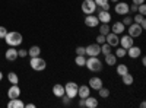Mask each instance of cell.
Segmentation results:
<instances>
[{
	"mask_svg": "<svg viewBox=\"0 0 146 108\" xmlns=\"http://www.w3.org/2000/svg\"><path fill=\"white\" fill-rule=\"evenodd\" d=\"M3 40L6 41V44H7L9 47H18V45L22 44L23 37H22V34L18 32V31H10V32L6 34V37H5Z\"/></svg>",
	"mask_w": 146,
	"mask_h": 108,
	"instance_id": "obj_1",
	"label": "cell"
},
{
	"mask_svg": "<svg viewBox=\"0 0 146 108\" xmlns=\"http://www.w3.org/2000/svg\"><path fill=\"white\" fill-rule=\"evenodd\" d=\"M85 67L91 72H101L102 70V62L98 57H88L86 63H85Z\"/></svg>",
	"mask_w": 146,
	"mask_h": 108,
	"instance_id": "obj_2",
	"label": "cell"
},
{
	"mask_svg": "<svg viewBox=\"0 0 146 108\" xmlns=\"http://www.w3.org/2000/svg\"><path fill=\"white\" fill-rule=\"evenodd\" d=\"M78 88H79V85H78L76 82H73V80L67 82L66 85H64V95H66L67 98H70V99L76 98L78 97Z\"/></svg>",
	"mask_w": 146,
	"mask_h": 108,
	"instance_id": "obj_3",
	"label": "cell"
},
{
	"mask_svg": "<svg viewBox=\"0 0 146 108\" xmlns=\"http://www.w3.org/2000/svg\"><path fill=\"white\" fill-rule=\"evenodd\" d=\"M29 66H31V69L35 70V72H42V70H45V67H47V62H45L44 58H41L40 56H38V57H31Z\"/></svg>",
	"mask_w": 146,
	"mask_h": 108,
	"instance_id": "obj_4",
	"label": "cell"
},
{
	"mask_svg": "<svg viewBox=\"0 0 146 108\" xmlns=\"http://www.w3.org/2000/svg\"><path fill=\"white\" fill-rule=\"evenodd\" d=\"M80 9L85 15H92L96 10V5H95L94 0H83L82 5H80Z\"/></svg>",
	"mask_w": 146,
	"mask_h": 108,
	"instance_id": "obj_5",
	"label": "cell"
},
{
	"mask_svg": "<svg viewBox=\"0 0 146 108\" xmlns=\"http://www.w3.org/2000/svg\"><path fill=\"white\" fill-rule=\"evenodd\" d=\"M114 12L117 15H120V16H126V15H129V3L127 2H117L115 3V6H114Z\"/></svg>",
	"mask_w": 146,
	"mask_h": 108,
	"instance_id": "obj_6",
	"label": "cell"
},
{
	"mask_svg": "<svg viewBox=\"0 0 146 108\" xmlns=\"http://www.w3.org/2000/svg\"><path fill=\"white\" fill-rule=\"evenodd\" d=\"M85 51H86L88 57H98L101 54V45L100 44H89L88 47H85Z\"/></svg>",
	"mask_w": 146,
	"mask_h": 108,
	"instance_id": "obj_7",
	"label": "cell"
},
{
	"mask_svg": "<svg viewBox=\"0 0 146 108\" xmlns=\"http://www.w3.org/2000/svg\"><path fill=\"white\" fill-rule=\"evenodd\" d=\"M127 32H129V35L131 38H137V37H140L142 35V32H143V29L140 28V25L139 23H130V25L127 27Z\"/></svg>",
	"mask_w": 146,
	"mask_h": 108,
	"instance_id": "obj_8",
	"label": "cell"
},
{
	"mask_svg": "<svg viewBox=\"0 0 146 108\" xmlns=\"http://www.w3.org/2000/svg\"><path fill=\"white\" fill-rule=\"evenodd\" d=\"M118 45L123 47L124 50H127V48H130L131 45H135V40H133L129 34L127 35H123V37L120 38V41H118Z\"/></svg>",
	"mask_w": 146,
	"mask_h": 108,
	"instance_id": "obj_9",
	"label": "cell"
},
{
	"mask_svg": "<svg viewBox=\"0 0 146 108\" xmlns=\"http://www.w3.org/2000/svg\"><path fill=\"white\" fill-rule=\"evenodd\" d=\"M85 25H86L88 28H96V27H98L100 25V21H98V18H96L94 13L92 15H86V16H85Z\"/></svg>",
	"mask_w": 146,
	"mask_h": 108,
	"instance_id": "obj_10",
	"label": "cell"
},
{
	"mask_svg": "<svg viewBox=\"0 0 146 108\" xmlns=\"http://www.w3.org/2000/svg\"><path fill=\"white\" fill-rule=\"evenodd\" d=\"M88 86H89L91 89H94V91H98L100 88H102V86H104L102 79H101V78H98V76H92V78L89 79Z\"/></svg>",
	"mask_w": 146,
	"mask_h": 108,
	"instance_id": "obj_11",
	"label": "cell"
},
{
	"mask_svg": "<svg viewBox=\"0 0 146 108\" xmlns=\"http://www.w3.org/2000/svg\"><path fill=\"white\" fill-rule=\"evenodd\" d=\"M118 41H120V37H118L117 34H114V32H110V34L105 35V42H107L108 45L117 47V45H118Z\"/></svg>",
	"mask_w": 146,
	"mask_h": 108,
	"instance_id": "obj_12",
	"label": "cell"
},
{
	"mask_svg": "<svg viewBox=\"0 0 146 108\" xmlns=\"http://www.w3.org/2000/svg\"><path fill=\"white\" fill-rule=\"evenodd\" d=\"M96 18H98L100 23H110V22H111V15H110V10H101V9H100Z\"/></svg>",
	"mask_w": 146,
	"mask_h": 108,
	"instance_id": "obj_13",
	"label": "cell"
},
{
	"mask_svg": "<svg viewBox=\"0 0 146 108\" xmlns=\"http://www.w3.org/2000/svg\"><path fill=\"white\" fill-rule=\"evenodd\" d=\"M7 97H9V99H13V98H19L21 97V88L18 86V83L12 85L7 89Z\"/></svg>",
	"mask_w": 146,
	"mask_h": 108,
	"instance_id": "obj_14",
	"label": "cell"
},
{
	"mask_svg": "<svg viewBox=\"0 0 146 108\" xmlns=\"http://www.w3.org/2000/svg\"><path fill=\"white\" fill-rule=\"evenodd\" d=\"M5 57H6L7 62H15V60L19 57L18 56V50L15 48V47H9V48L6 50V53H5Z\"/></svg>",
	"mask_w": 146,
	"mask_h": 108,
	"instance_id": "obj_15",
	"label": "cell"
},
{
	"mask_svg": "<svg viewBox=\"0 0 146 108\" xmlns=\"http://www.w3.org/2000/svg\"><path fill=\"white\" fill-rule=\"evenodd\" d=\"M130 58H137L142 56V48L140 47H136V45H131L130 48H127V53H126Z\"/></svg>",
	"mask_w": 146,
	"mask_h": 108,
	"instance_id": "obj_16",
	"label": "cell"
},
{
	"mask_svg": "<svg viewBox=\"0 0 146 108\" xmlns=\"http://www.w3.org/2000/svg\"><path fill=\"white\" fill-rule=\"evenodd\" d=\"M111 32H114V34H117V35H120V34H124L126 32V25L123 22H114L113 23V27H111Z\"/></svg>",
	"mask_w": 146,
	"mask_h": 108,
	"instance_id": "obj_17",
	"label": "cell"
},
{
	"mask_svg": "<svg viewBox=\"0 0 146 108\" xmlns=\"http://www.w3.org/2000/svg\"><path fill=\"white\" fill-rule=\"evenodd\" d=\"M91 95V88L88 86V85H80L79 88H78V97L79 98H86V97H89Z\"/></svg>",
	"mask_w": 146,
	"mask_h": 108,
	"instance_id": "obj_18",
	"label": "cell"
},
{
	"mask_svg": "<svg viewBox=\"0 0 146 108\" xmlns=\"http://www.w3.org/2000/svg\"><path fill=\"white\" fill-rule=\"evenodd\" d=\"M53 95L56 98H62L64 95V85H62V83H56V85L53 86Z\"/></svg>",
	"mask_w": 146,
	"mask_h": 108,
	"instance_id": "obj_19",
	"label": "cell"
},
{
	"mask_svg": "<svg viewBox=\"0 0 146 108\" xmlns=\"http://www.w3.org/2000/svg\"><path fill=\"white\" fill-rule=\"evenodd\" d=\"M98 99H96L95 97H91V95H89V97H86V98H85V108H96V107H98Z\"/></svg>",
	"mask_w": 146,
	"mask_h": 108,
	"instance_id": "obj_20",
	"label": "cell"
},
{
	"mask_svg": "<svg viewBox=\"0 0 146 108\" xmlns=\"http://www.w3.org/2000/svg\"><path fill=\"white\" fill-rule=\"evenodd\" d=\"M25 104L22 102L21 98H13V99H9L7 102V108H23Z\"/></svg>",
	"mask_w": 146,
	"mask_h": 108,
	"instance_id": "obj_21",
	"label": "cell"
},
{
	"mask_svg": "<svg viewBox=\"0 0 146 108\" xmlns=\"http://www.w3.org/2000/svg\"><path fill=\"white\" fill-rule=\"evenodd\" d=\"M104 63H105L107 66H114V64H117V57H115V54H114V53L107 54L105 58H104Z\"/></svg>",
	"mask_w": 146,
	"mask_h": 108,
	"instance_id": "obj_22",
	"label": "cell"
},
{
	"mask_svg": "<svg viewBox=\"0 0 146 108\" xmlns=\"http://www.w3.org/2000/svg\"><path fill=\"white\" fill-rule=\"evenodd\" d=\"M115 72H117L118 76H123V75H126L127 72H129V66L126 63H120V64L115 66Z\"/></svg>",
	"mask_w": 146,
	"mask_h": 108,
	"instance_id": "obj_23",
	"label": "cell"
},
{
	"mask_svg": "<svg viewBox=\"0 0 146 108\" xmlns=\"http://www.w3.org/2000/svg\"><path fill=\"white\" fill-rule=\"evenodd\" d=\"M120 78H121V82H123L126 86H130V85H133V82H135V78H133V75H130L129 72H127L126 75L120 76Z\"/></svg>",
	"mask_w": 146,
	"mask_h": 108,
	"instance_id": "obj_24",
	"label": "cell"
},
{
	"mask_svg": "<svg viewBox=\"0 0 146 108\" xmlns=\"http://www.w3.org/2000/svg\"><path fill=\"white\" fill-rule=\"evenodd\" d=\"M40 54H41V48L38 45H32L31 48L28 50V56L29 57H38Z\"/></svg>",
	"mask_w": 146,
	"mask_h": 108,
	"instance_id": "obj_25",
	"label": "cell"
},
{
	"mask_svg": "<svg viewBox=\"0 0 146 108\" xmlns=\"http://www.w3.org/2000/svg\"><path fill=\"white\" fill-rule=\"evenodd\" d=\"M7 80L12 83V85H15V83H19V76L15 73V72H9L7 73Z\"/></svg>",
	"mask_w": 146,
	"mask_h": 108,
	"instance_id": "obj_26",
	"label": "cell"
},
{
	"mask_svg": "<svg viewBox=\"0 0 146 108\" xmlns=\"http://www.w3.org/2000/svg\"><path fill=\"white\" fill-rule=\"evenodd\" d=\"M98 27H100V34L101 35H107V34L111 32V27H110L108 23H101V25H98Z\"/></svg>",
	"mask_w": 146,
	"mask_h": 108,
	"instance_id": "obj_27",
	"label": "cell"
},
{
	"mask_svg": "<svg viewBox=\"0 0 146 108\" xmlns=\"http://www.w3.org/2000/svg\"><path fill=\"white\" fill-rule=\"evenodd\" d=\"M85 63H86V57H85V56H76V58H75V64L76 66L83 67Z\"/></svg>",
	"mask_w": 146,
	"mask_h": 108,
	"instance_id": "obj_28",
	"label": "cell"
},
{
	"mask_svg": "<svg viewBox=\"0 0 146 108\" xmlns=\"http://www.w3.org/2000/svg\"><path fill=\"white\" fill-rule=\"evenodd\" d=\"M111 48H113V47H111V45H108L107 42L101 44V54L107 56V54H110V53H113V51H111Z\"/></svg>",
	"mask_w": 146,
	"mask_h": 108,
	"instance_id": "obj_29",
	"label": "cell"
},
{
	"mask_svg": "<svg viewBox=\"0 0 146 108\" xmlns=\"http://www.w3.org/2000/svg\"><path fill=\"white\" fill-rule=\"evenodd\" d=\"M98 95H100V98H108L110 97V89L102 86V88L98 89Z\"/></svg>",
	"mask_w": 146,
	"mask_h": 108,
	"instance_id": "obj_30",
	"label": "cell"
},
{
	"mask_svg": "<svg viewBox=\"0 0 146 108\" xmlns=\"http://www.w3.org/2000/svg\"><path fill=\"white\" fill-rule=\"evenodd\" d=\"M126 53H127V50H124L123 47H118V48L114 51V54H115L117 58H123V57L126 56Z\"/></svg>",
	"mask_w": 146,
	"mask_h": 108,
	"instance_id": "obj_31",
	"label": "cell"
},
{
	"mask_svg": "<svg viewBox=\"0 0 146 108\" xmlns=\"http://www.w3.org/2000/svg\"><path fill=\"white\" fill-rule=\"evenodd\" d=\"M76 56H86V51H85V47H82V45L76 47Z\"/></svg>",
	"mask_w": 146,
	"mask_h": 108,
	"instance_id": "obj_32",
	"label": "cell"
},
{
	"mask_svg": "<svg viewBox=\"0 0 146 108\" xmlns=\"http://www.w3.org/2000/svg\"><path fill=\"white\" fill-rule=\"evenodd\" d=\"M143 19H145V16L140 15V13H136L135 16H133V22H135V23H140Z\"/></svg>",
	"mask_w": 146,
	"mask_h": 108,
	"instance_id": "obj_33",
	"label": "cell"
},
{
	"mask_svg": "<svg viewBox=\"0 0 146 108\" xmlns=\"http://www.w3.org/2000/svg\"><path fill=\"white\" fill-rule=\"evenodd\" d=\"M121 22H123L126 27H129L130 23H133V18H131V16H127V15H126V16H124V19L121 21Z\"/></svg>",
	"mask_w": 146,
	"mask_h": 108,
	"instance_id": "obj_34",
	"label": "cell"
},
{
	"mask_svg": "<svg viewBox=\"0 0 146 108\" xmlns=\"http://www.w3.org/2000/svg\"><path fill=\"white\" fill-rule=\"evenodd\" d=\"M137 12H139L140 15H143V16H145V15H146V6H145L143 3H142V5H139V6H137Z\"/></svg>",
	"mask_w": 146,
	"mask_h": 108,
	"instance_id": "obj_35",
	"label": "cell"
},
{
	"mask_svg": "<svg viewBox=\"0 0 146 108\" xmlns=\"http://www.w3.org/2000/svg\"><path fill=\"white\" fill-rule=\"evenodd\" d=\"M18 56H19L21 58L27 57V56H28V50H25V48H21V50H18Z\"/></svg>",
	"mask_w": 146,
	"mask_h": 108,
	"instance_id": "obj_36",
	"label": "cell"
},
{
	"mask_svg": "<svg viewBox=\"0 0 146 108\" xmlns=\"http://www.w3.org/2000/svg\"><path fill=\"white\" fill-rule=\"evenodd\" d=\"M6 34H7V28L0 27V40H3V38L6 37Z\"/></svg>",
	"mask_w": 146,
	"mask_h": 108,
	"instance_id": "obj_37",
	"label": "cell"
},
{
	"mask_svg": "<svg viewBox=\"0 0 146 108\" xmlns=\"http://www.w3.org/2000/svg\"><path fill=\"white\" fill-rule=\"evenodd\" d=\"M104 42H105V35H101V34H100L98 37H96V44L101 45V44H104Z\"/></svg>",
	"mask_w": 146,
	"mask_h": 108,
	"instance_id": "obj_38",
	"label": "cell"
},
{
	"mask_svg": "<svg viewBox=\"0 0 146 108\" xmlns=\"http://www.w3.org/2000/svg\"><path fill=\"white\" fill-rule=\"evenodd\" d=\"M95 2V5H96V7H101L102 5H105V3H108V0H94Z\"/></svg>",
	"mask_w": 146,
	"mask_h": 108,
	"instance_id": "obj_39",
	"label": "cell"
},
{
	"mask_svg": "<svg viewBox=\"0 0 146 108\" xmlns=\"http://www.w3.org/2000/svg\"><path fill=\"white\" fill-rule=\"evenodd\" d=\"M129 10L133 12V13H137V5H131V6H129Z\"/></svg>",
	"mask_w": 146,
	"mask_h": 108,
	"instance_id": "obj_40",
	"label": "cell"
},
{
	"mask_svg": "<svg viewBox=\"0 0 146 108\" xmlns=\"http://www.w3.org/2000/svg\"><path fill=\"white\" fill-rule=\"evenodd\" d=\"M62 99H63V104H64V105H67V104L72 101L70 98H67V97H66V95H63V97H62Z\"/></svg>",
	"mask_w": 146,
	"mask_h": 108,
	"instance_id": "obj_41",
	"label": "cell"
},
{
	"mask_svg": "<svg viewBox=\"0 0 146 108\" xmlns=\"http://www.w3.org/2000/svg\"><path fill=\"white\" fill-rule=\"evenodd\" d=\"M131 3H133V5H137V6H139V5L145 3V0H131Z\"/></svg>",
	"mask_w": 146,
	"mask_h": 108,
	"instance_id": "obj_42",
	"label": "cell"
},
{
	"mask_svg": "<svg viewBox=\"0 0 146 108\" xmlns=\"http://www.w3.org/2000/svg\"><path fill=\"white\" fill-rule=\"evenodd\" d=\"M100 9H101V10H110V3H105V5H102Z\"/></svg>",
	"mask_w": 146,
	"mask_h": 108,
	"instance_id": "obj_43",
	"label": "cell"
},
{
	"mask_svg": "<svg viewBox=\"0 0 146 108\" xmlns=\"http://www.w3.org/2000/svg\"><path fill=\"white\" fill-rule=\"evenodd\" d=\"M79 107H82V108L85 107V99H83V98H80V101H79Z\"/></svg>",
	"mask_w": 146,
	"mask_h": 108,
	"instance_id": "obj_44",
	"label": "cell"
},
{
	"mask_svg": "<svg viewBox=\"0 0 146 108\" xmlns=\"http://www.w3.org/2000/svg\"><path fill=\"white\" fill-rule=\"evenodd\" d=\"M25 107H27V108H35V104H32V102H31V104H27Z\"/></svg>",
	"mask_w": 146,
	"mask_h": 108,
	"instance_id": "obj_45",
	"label": "cell"
},
{
	"mask_svg": "<svg viewBox=\"0 0 146 108\" xmlns=\"http://www.w3.org/2000/svg\"><path fill=\"white\" fill-rule=\"evenodd\" d=\"M142 64L146 66V57H142Z\"/></svg>",
	"mask_w": 146,
	"mask_h": 108,
	"instance_id": "obj_46",
	"label": "cell"
},
{
	"mask_svg": "<svg viewBox=\"0 0 146 108\" xmlns=\"http://www.w3.org/2000/svg\"><path fill=\"white\" fill-rule=\"evenodd\" d=\"M3 79V73H2V72H0V80H2Z\"/></svg>",
	"mask_w": 146,
	"mask_h": 108,
	"instance_id": "obj_47",
	"label": "cell"
},
{
	"mask_svg": "<svg viewBox=\"0 0 146 108\" xmlns=\"http://www.w3.org/2000/svg\"><path fill=\"white\" fill-rule=\"evenodd\" d=\"M111 2H113V3H117V2H120V0H111Z\"/></svg>",
	"mask_w": 146,
	"mask_h": 108,
	"instance_id": "obj_48",
	"label": "cell"
}]
</instances>
